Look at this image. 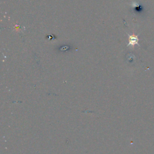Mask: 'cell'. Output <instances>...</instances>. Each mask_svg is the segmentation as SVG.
I'll return each mask as SVG.
<instances>
[{
  "label": "cell",
  "instance_id": "6da1fadb",
  "mask_svg": "<svg viewBox=\"0 0 154 154\" xmlns=\"http://www.w3.org/2000/svg\"><path fill=\"white\" fill-rule=\"evenodd\" d=\"M138 42V38L137 35H132L129 37V45L134 46L135 45H137Z\"/></svg>",
  "mask_w": 154,
  "mask_h": 154
}]
</instances>
